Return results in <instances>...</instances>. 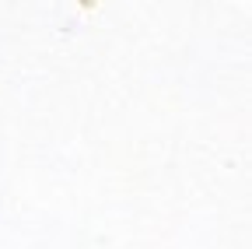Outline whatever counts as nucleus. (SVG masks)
I'll list each match as a JSON object with an SVG mask.
<instances>
[]
</instances>
